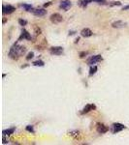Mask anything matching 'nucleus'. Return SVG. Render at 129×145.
<instances>
[{
  "mask_svg": "<svg viewBox=\"0 0 129 145\" xmlns=\"http://www.w3.org/2000/svg\"><path fill=\"white\" fill-rule=\"evenodd\" d=\"M8 56H9L11 59H14V60H18L19 57L21 56V53H20V45H18L17 43H15V44L12 45V47L10 48L9 53H8Z\"/></svg>",
  "mask_w": 129,
  "mask_h": 145,
  "instance_id": "nucleus-1",
  "label": "nucleus"
},
{
  "mask_svg": "<svg viewBox=\"0 0 129 145\" xmlns=\"http://www.w3.org/2000/svg\"><path fill=\"white\" fill-rule=\"evenodd\" d=\"M50 21H51V22L53 23V24H58V23L63 21V18H62V16L60 14L54 13V14H52L50 17Z\"/></svg>",
  "mask_w": 129,
  "mask_h": 145,
  "instance_id": "nucleus-2",
  "label": "nucleus"
},
{
  "mask_svg": "<svg viewBox=\"0 0 129 145\" xmlns=\"http://www.w3.org/2000/svg\"><path fill=\"white\" fill-rule=\"evenodd\" d=\"M102 60H103V58H102V56L100 55V54L94 55V56H91V57L87 60V64L90 65V66H92L93 64H96V63H98V62H100V61H102Z\"/></svg>",
  "mask_w": 129,
  "mask_h": 145,
  "instance_id": "nucleus-3",
  "label": "nucleus"
},
{
  "mask_svg": "<svg viewBox=\"0 0 129 145\" xmlns=\"http://www.w3.org/2000/svg\"><path fill=\"white\" fill-rule=\"evenodd\" d=\"M50 51L53 55H61L63 53L64 49H63L62 46H52V47L50 48Z\"/></svg>",
  "mask_w": 129,
  "mask_h": 145,
  "instance_id": "nucleus-4",
  "label": "nucleus"
},
{
  "mask_svg": "<svg viewBox=\"0 0 129 145\" xmlns=\"http://www.w3.org/2000/svg\"><path fill=\"white\" fill-rule=\"evenodd\" d=\"M72 6V3H71L70 0H62L59 4V7L60 9H63L64 11H68Z\"/></svg>",
  "mask_w": 129,
  "mask_h": 145,
  "instance_id": "nucleus-5",
  "label": "nucleus"
},
{
  "mask_svg": "<svg viewBox=\"0 0 129 145\" xmlns=\"http://www.w3.org/2000/svg\"><path fill=\"white\" fill-rule=\"evenodd\" d=\"M96 131H97L98 134H106L109 131V128L106 125H104V124L98 123L97 124V127H96Z\"/></svg>",
  "mask_w": 129,
  "mask_h": 145,
  "instance_id": "nucleus-6",
  "label": "nucleus"
},
{
  "mask_svg": "<svg viewBox=\"0 0 129 145\" xmlns=\"http://www.w3.org/2000/svg\"><path fill=\"white\" fill-rule=\"evenodd\" d=\"M15 11H16V8H15L14 6H12V5H10V4H8V5H4L3 8H2L3 14H7V15H10V14L14 13Z\"/></svg>",
  "mask_w": 129,
  "mask_h": 145,
  "instance_id": "nucleus-7",
  "label": "nucleus"
},
{
  "mask_svg": "<svg viewBox=\"0 0 129 145\" xmlns=\"http://www.w3.org/2000/svg\"><path fill=\"white\" fill-rule=\"evenodd\" d=\"M23 39H24V40H28V41L32 40V37H31L30 33H29L27 30H25V29H23V31H22V35L20 36V38H19V40H18V41H22Z\"/></svg>",
  "mask_w": 129,
  "mask_h": 145,
  "instance_id": "nucleus-8",
  "label": "nucleus"
},
{
  "mask_svg": "<svg viewBox=\"0 0 129 145\" xmlns=\"http://www.w3.org/2000/svg\"><path fill=\"white\" fill-rule=\"evenodd\" d=\"M113 128H114V134H117L118 132H121L122 130H124L125 126L120 123H115V124H113Z\"/></svg>",
  "mask_w": 129,
  "mask_h": 145,
  "instance_id": "nucleus-9",
  "label": "nucleus"
},
{
  "mask_svg": "<svg viewBox=\"0 0 129 145\" xmlns=\"http://www.w3.org/2000/svg\"><path fill=\"white\" fill-rule=\"evenodd\" d=\"M96 108V105L93 104H86L84 107H83V109H82V111L81 112L82 114H84V113H88L89 111H91V110H93Z\"/></svg>",
  "mask_w": 129,
  "mask_h": 145,
  "instance_id": "nucleus-10",
  "label": "nucleus"
},
{
  "mask_svg": "<svg viewBox=\"0 0 129 145\" xmlns=\"http://www.w3.org/2000/svg\"><path fill=\"white\" fill-rule=\"evenodd\" d=\"M92 35H93V32L89 28H83L81 31V36L83 38H88V37H91Z\"/></svg>",
  "mask_w": 129,
  "mask_h": 145,
  "instance_id": "nucleus-11",
  "label": "nucleus"
},
{
  "mask_svg": "<svg viewBox=\"0 0 129 145\" xmlns=\"http://www.w3.org/2000/svg\"><path fill=\"white\" fill-rule=\"evenodd\" d=\"M31 13L36 17H43L47 14V10H45V9H34Z\"/></svg>",
  "mask_w": 129,
  "mask_h": 145,
  "instance_id": "nucleus-12",
  "label": "nucleus"
},
{
  "mask_svg": "<svg viewBox=\"0 0 129 145\" xmlns=\"http://www.w3.org/2000/svg\"><path fill=\"white\" fill-rule=\"evenodd\" d=\"M126 25V22H124L123 21H117L112 23V27L113 28H122Z\"/></svg>",
  "mask_w": 129,
  "mask_h": 145,
  "instance_id": "nucleus-13",
  "label": "nucleus"
},
{
  "mask_svg": "<svg viewBox=\"0 0 129 145\" xmlns=\"http://www.w3.org/2000/svg\"><path fill=\"white\" fill-rule=\"evenodd\" d=\"M21 6H22V8H24V10L27 12H32L34 10V8L31 5H29V4H22Z\"/></svg>",
  "mask_w": 129,
  "mask_h": 145,
  "instance_id": "nucleus-14",
  "label": "nucleus"
},
{
  "mask_svg": "<svg viewBox=\"0 0 129 145\" xmlns=\"http://www.w3.org/2000/svg\"><path fill=\"white\" fill-rule=\"evenodd\" d=\"M92 0H80L79 1V5L82 7V8H85L87 6L88 3H90Z\"/></svg>",
  "mask_w": 129,
  "mask_h": 145,
  "instance_id": "nucleus-15",
  "label": "nucleus"
},
{
  "mask_svg": "<svg viewBox=\"0 0 129 145\" xmlns=\"http://www.w3.org/2000/svg\"><path fill=\"white\" fill-rule=\"evenodd\" d=\"M15 132V128H11V129H7V130H4L2 132L3 135H11V134H14Z\"/></svg>",
  "mask_w": 129,
  "mask_h": 145,
  "instance_id": "nucleus-16",
  "label": "nucleus"
},
{
  "mask_svg": "<svg viewBox=\"0 0 129 145\" xmlns=\"http://www.w3.org/2000/svg\"><path fill=\"white\" fill-rule=\"evenodd\" d=\"M33 66H36V67H44L45 66V62L42 61V60H37V61L33 62Z\"/></svg>",
  "mask_w": 129,
  "mask_h": 145,
  "instance_id": "nucleus-17",
  "label": "nucleus"
},
{
  "mask_svg": "<svg viewBox=\"0 0 129 145\" xmlns=\"http://www.w3.org/2000/svg\"><path fill=\"white\" fill-rule=\"evenodd\" d=\"M97 69L98 68L96 67V66H93V67L90 68V70H89V77H92L94 74L97 72Z\"/></svg>",
  "mask_w": 129,
  "mask_h": 145,
  "instance_id": "nucleus-18",
  "label": "nucleus"
},
{
  "mask_svg": "<svg viewBox=\"0 0 129 145\" xmlns=\"http://www.w3.org/2000/svg\"><path fill=\"white\" fill-rule=\"evenodd\" d=\"M25 130H26L27 132H29V133H32V134H34V133H35V130H34L33 126H31V125H29V126H26Z\"/></svg>",
  "mask_w": 129,
  "mask_h": 145,
  "instance_id": "nucleus-19",
  "label": "nucleus"
},
{
  "mask_svg": "<svg viewBox=\"0 0 129 145\" xmlns=\"http://www.w3.org/2000/svg\"><path fill=\"white\" fill-rule=\"evenodd\" d=\"M111 7H113V6H120L121 5V2H119V1H113L112 3H110L109 4Z\"/></svg>",
  "mask_w": 129,
  "mask_h": 145,
  "instance_id": "nucleus-20",
  "label": "nucleus"
},
{
  "mask_svg": "<svg viewBox=\"0 0 129 145\" xmlns=\"http://www.w3.org/2000/svg\"><path fill=\"white\" fill-rule=\"evenodd\" d=\"M19 24L22 25V26H25V25L27 24V21L23 20V19H20V20H19Z\"/></svg>",
  "mask_w": 129,
  "mask_h": 145,
  "instance_id": "nucleus-21",
  "label": "nucleus"
},
{
  "mask_svg": "<svg viewBox=\"0 0 129 145\" xmlns=\"http://www.w3.org/2000/svg\"><path fill=\"white\" fill-rule=\"evenodd\" d=\"M34 57V53L31 51V52H28L27 53V56H26V60H30V59H32Z\"/></svg>",
  "mask_w": 129,
  "mask_h": 145,
  "instance_id": "nucleus-22",
  "label": "nucleus"
},
{
  "mask_svg": "<svg viewBox=\"0 0 129 145\" xmlns=\"http://www.w3.org/2000/svg\"><path fill=\"white\" fill-rule=\"evenodd\" d=\"M86 54H87V53H86L85 51H82V52H80V54H79V55H80V58H83V57L86 55Z\"/></svg>",
  "mask_w": 129,
  "mask_h": 145,
  "instance_id": "nucleus-23",
  "label": "nucleus"
},
{
  "mask_svg": "<svg viewBox=\"0 0 129 145\" xmlns=\"http://www.w3.org/2000/svg\"><path fill=\"white\" fill-rule=\"evenodd\" d=\"M126 10H129V5H126L122 8V11H126Z\"/></svg>",
  "mask_w": 129,
  "mask_h": 145,
  "instance_id": "nucleus-24",
  "label": "nucleus"
},
{
  "mask_svg": "<svg viewBox=\"0 0 129 145\" xmlns=\"http://www.w3.org/2000/svg\"><path fill=\"white\" fill-rule=\"evenodd\" d=\"M52 4V2H49V3H46V4H44V7H48V6H50Z\"/></svg>",
  "mask_w": 129,
  "mask_h": 145,
  "instance_id": "nucleus-25",
  "label": "nucleus"
},
{
  "mask_svg": "<svg viewBox=\"0 0 129 145\" xmlns=\"http://www.w3.org/2000/svg\"><path fill=\"white\" fill-rule=\"evenodd\" d=\"M75 33H76L75 31H69V36H72V35H74Z\"/></svg>",
  "mask_w": 129,
  "mask_h": 145,
  "instance_id": "nucleus-26",
  "label": "nucleus"
},
{
  "mask_svg": "<svg viewBox=\"0 0 129 145\" xmlns=\"http://www.w3.org/2000/svg\"><path fill=\"white\" fill-rule=\"evenodd\" d=\"M79 41H80V38H79V37H78V38H77V39H76V41H75V43H78V42H79Z\"/></svg>",
  "mask_w": 129,
  "mask_h": 145,
  "instance_id": "nucleus-27",
  "label": "nucleus"
},
{
  "mask_svg": "<svg viewBox=\"0 0 129 145\" xmlns=\"http://www.w3.org/2000/svg\"><path fill=\"white\" fill-rule=\"evenodd\" d=\"M6 21H7V20H6V19H3V24H5Z\"/></svg>",
  "mask_w": 129,
  "mask_h": 145,
  "instance_id": "nucleus-28",
  "label": "nucleus"
}]
</instances>
